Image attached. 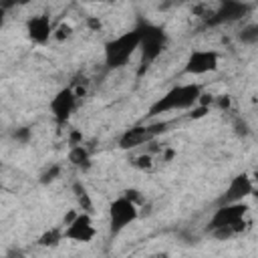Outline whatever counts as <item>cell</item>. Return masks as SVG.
Returning a JSON list of instances; mask_svg holds the SVG:
<instances>
[{
    "mask_svg": "<svg viewBox=\"0 0 258 258\" xmlns=\"http://www.w3.org/2000/svg\"><path fill=\"white\" fill-rule=\"evenodd\" d=\"M202 95H204V87L200 83L175 85L149 105L147 117L153 119V117H159L161 113H169V111H191L194 107H198Z\"/></svg>",
    "mask_w": 258,
    "mask_h": 258,
    "instance_id": "1",
    "label": "cell"
},
{
    "mask_svg": "<svg viewBox=\"0 0 258 258\" xmlns=\"http://www.w3.org/2000/svg\"><path fill=\"white\" fill-rule=\"evenodd\" d=\"M248 204H230V206H218L216 212L210 216L206 230L218 238V240H228L238 236L240 232L246 230V214H248Z\"/></svg>",
    "mask_w": 258,
    "mask_h": 258,
    "instance_id": "2",
    "label": "cell"
},
{
    "mask_svg": "<svg viewBox=\"0 0 258 258\" xmlns=\"http://www.w3.org/2000/svg\"><path fill=\"white\" fill-rule=\"evenodd\" d=\"M141 32V44H139V75H143L163 52L167 44V32L163 26L141 20L137 24Z\"/></svg>",
    "mask_w": 258,
    "mask_h": 258,
    "instance_id": "3",
    "label": "cell"
},
{
    "mask_svg": "<svg viewBox=\"0 0 258 258\" xmlns=\"http://www.w3.org/2000/svg\"><path fill=\"white\" fill-rule=\"evenodd\" d=\"M139 44H141V32L139 28H131L115 38H111L109 42H105L103 46V56H105V67L115 71L121 69L129 62V58L139 52Z\"/></svg>",
    "mask_w": 258,
    "mask_h": 258,
    "instance_id": "4",
    "label": "cell"
},
{
    "mask_svg": "<svg viewBox=\"0 0 258 258\" xmlns=\"http://www.w3.org/2000/svg\"><path fill=\"white\" fill-rule=\"evenodd\" d=\"M167 127H171V121H153V123H137V125H131L129 129H125L119 135L117 145L121 149H125V151L135 149L139 145H149L161 133H165Z\"/></svg>",
    "mask_w": 258,
    "mask_h": 258,
    "instance_id": "5",
    "label": "cell"
},
{
    "mask_svg": "<svg viewBox=\"0 0 258 258\" xmlns=\"http://www.w3.org/2000/svg\"><path fill=\"white\" fill-rule=\"evenodd\" d=\"M139 218V206L131 202L127 196H119L109 204V230L113 236L121 234L127 226H131Z\"/></svg>",
    "mask_w": 258,
    "mask_h": 258,
    "instance_id": "6",
    "label": "cell"
},
{
    "mask_svg": "<svg viewBox=\"0 0 258 258\" xmlns=\"http://www.w3.org/2000/svg\"><path fill=\"white\" fill-rule=\"evenodd\" d=\"M252 10L250 4L246 2H238V0H224L220 4L214 6L212 14L204 20L206 26H220V24H232L242 20L244 16H248Z\"/></svg>",
    "mask_w": 258,
    "mask_h": 258,
    "instance_id": "7",
    "label": "cell"
},
{
    "mask_svg": "<svg viewBox=\"0 0 258 258\" xmlns=\"http://www.w3.org/2000/svg\"><path fill=\"white\" fill-rule=\"evenodd\" d=\"M218 67H220V54H218V50H212V48H198V50H191V52L187 54L181 73H183V75L200 77V75H208V73L218 71Z\"/></svg>",
    "mask_w": 258,
    "mask_h": 258,
    "instance_id": "8",
    "label": "cell"
},
{
    "mask_svg": "<svg viewBox=\"0 0 258 258\" xmlns=\"http://www.w3.org/2000/svg\"><path fill=\"white\" fill-rule=\"evenodd\" d=\"M77 101H79V97L75 95L73 87L60 89V91L50 99L48 109H50V115H52V119H54V123H56L58 127H62V125L71 119V115H73V111H75V107H77Z\"/></svg>",
    "mask_w": 258,
    "mask_h": 258,
    "instance_id": "9",
    "label": "cell"
},
{
    "mask_svg": "<svg viewBox=\"0 0 258 258\" xmlns=\"http://www.w3.org/2000/svg\"><path fill=\"white\" fill-rule=\"evenodd\" d=\"M97 236V228L93 224V216L85 212H77L71 222L64 224V240L87 244Z\"/></svg>",
    "mask_w": 258,
    "mask_h": 258,
    "instance_id": "10",
    "label": "cell"
},
{
    "mask_svg": "<svg viewBox=\"0 0 258 258\" xmlns=\"http://www.w3.org/2000/svg\"><path fill=\"white\" fill-rule=\"evenodd\" d=\"M254 191V181L248 173H238L230 179L224 194L218 198V206H230V204H242L250 194Z\"/></svg>",
    "mask_w": 258,
    "mask_h": 258,
    "instance_id": "11",
    "label": "cell"
},
{
    "mask_svg": "<svg viewBox=\"0 0 258 258\" xmlns=\"http://www.w3.org/2000/svg\"><path fill=\"white\" fill-rule=\"evenodd\" d=\"M26 34H28V38H30L32 42H36V44L48 42V38L54 34L50 16H48V14L30 16V18L26 20Z\"/></svg>",
    "mask_w": 258,
    "mask_h": 258,
    "instance_id": "12",
    "label": "cell"
},
{
    "mask_svg": "<svg viewBox=\"0 0 258 258\" xmlns=\"http://www.w3.org/2000/svg\"><path fill=\"white\" fill-rule=\"evenodd\" d=\"M73 196H75V200H77V206H79V212H85V214H95V206H93V198H91V194L87 191V187H85V183L81 181V179H77L75 183H73Z\"/></svg>",
    "mask_w": 258,
    "mask_h": 258,
    "instance_id": "13",
    "label": "cell"
},
{
    "mask_svg": "<svg viewBox=\"0 0 258 258\" xmlns=\"http://www.w3.org/2000/svg\"><path fill=\"white\" fill-rule=\"evenodd\" d=\"M67 159H69V163H71L73 167H79V169H87V167L91 165V155H89V149H87L85 145L71 147Z\"/></svg>",
    "mask_w": 258,
    "mask_h": 258,
    "instance_id": "14",
    "label": "cell"
},
{
    "mask_svg": "<svg viewBox=\"0 0 258 258\" xmlns=\"http://www.w3.org/2000/svg\"><path fill=\"white\" fill-rule=\"evenodd\" d=\"M62 240H64V228H50V230H46V232H42V234L38 236L36 244H38L40 248H54V246H58Z\"/></svg>",
    "mask_w": 258,
    "mask_h": 258,
    "instance_id": "15",
    "label": "cell"
},
{
    "mask_svg": "<svg viewBox=\"0 0 258 258\" xmlns=\"http://www.w3.org/2000/svg\"><path fill=\"white\" fill-rule=\"evenodd\" d=\"M238 40L242 44H258V22L242 26V30L238 32Z\"/></svg>",
    "mask_w": 258,
    "mask_h": 258,
    "instance_id": "16",
    "label": "cell"
},
{
    "mask_svg": "<svg viewBox=\"0 0 258 258\" xmlns=\"http://www.w3.org/2000/svg\"><path fill=\"white\" fill-rule=\"evenodd\" d=\"M58 175H60V165L54 163V165H50L48 169H44V171L40 173V183H52Z\"/></svg>",
    "mask_w": 258,
    "mask_h": 258,
    "instance_id": "17",
    "label": "cell"
},
{
    "mask_svg": "<svg viewBox=\"0 0 258 258\" xmlns=\"http://www.w3.org/2000/svg\"><path fill=\"white\" fill-rule=\"evenodd\" d=\"M71 34H73V26L71 24H67V22H60L56 28H54V38L56 40H67V38H71Z\"/></svg>",
    "mask_w": 258,
    "mask_h": 258,
    "instance_id": "18",
    "label": "cell"
},
{
    "mask_svg": "<svg viewBox=\"0 0 258 258\" xmlns=\"http://www.w3.org/2000/svg\"><path fill=\"white\" fill-rule=\"evenodd\" d=\"M131 163H133L135 167H139V169H151V167H153V155H149V153L137 155Z\"/></svg>",
    "mask_w": 258,
    "mask_h": 258,
    "instance_id": "19",
    "label": "cell"
},
{
    "mask_svg": "<svg viewBox=\"0 0 258 258\" xmlns=\"http://www.w3.org/2000/svg\"><path fill=\"white\" fill-rule=\"evenodd\" d=\"M12 137L20 143H28L30 137H32V131H30V127H18V129L12 131Z\"/></svg>",
    "mask_w": 258,
    "mask_h": 258,
    "instance_id": "20",
    "label": "cell"
},
{
    "mask_svg": "<svg viewBox=\"0 0 258 258\" xmlns=\"http://www.w3.org/2000/svg\"><path fill=\"white\" fill-rule=\"evenodd\" d=\"M234 133H236L238 137H246V135H250V127H248V123H246L244 119H238V121L234 123Z\"/></svg>",
    "mask_w": 258,
    "mask_h": 258,
    "instance_id": "21",
    "label": "cell"
},
{
    "mask_svg": "<svg viewBox=\"0 0 258 258\" xmlns=\"http://www.w3.org/2000/svg\"><path fill=\"white\" fill-rule=\"evenodd\" d=\"M77 145H83V133L79 129H71V133H69V147H77Z\"/></svg>",
    "mask_w": 258,
    "mask_h": 258,
    "instance_id": "22",
    "label": "cell"
},
{
    "mask_svg": "<svg viewBox=\"0 0 258 258\" xmlns=\"http://www.w3.org/2000/svg\"><path fill=\"white\" fill-rule=\"evenodd\" d=\"M218 109H222V111H226V109H230V105H232V99L228 97V95H218L216 97V103H214Z\"/></svg>",
    "mask_w": 258,
    "mask_h": 258,
    "instance_id": "23",
    "label": "cell"
},
{
    "mask_svg": "<svg viewBox=\"0 0 258 258\" xmlns=\"http://www.w3.org/2000/svg\"><path fill=\"white\" fill-rule=\"evenodd\" d=\"M210 113V107H204V105H198V107H194L191 109V113L187 115L189 119H200V117H206Z\"/></svg>",
    "mask_w": 258,
    "mask_h": 258,
    "instance_id": "24",
    "label": "cell"
},
{
    "mask_svg": "<svg viewBox=\"0 0 258 258\" xmlns=\"http://www.w3.org/2000/svg\"><path fill=\"white\" fill-rule=\"evenodd\" d=\"M123 196H127V198H129L131 202H135L137 206L143 202V198H141V191H137V189H125V191H123Z\"/></svg>",
    "mask_w": 258,
    "mask_h": 258,
    "instance_id": "25",
    "label": "cell"
},
{
    "mask_svg": "<svg viewBox=\"0 0 258 258\" xmlns=\"http://www.w3.org/2000/svg\"><path fill=\"white\" fill-rule=\"evenodd\" d=\"M4 258H26V254H24V250H20V248H10Z\"/></svg>",
    "mask_w": 258,
    "mask_h": 258,
    "instance_id": "26",
    "label": "cell"
},
{
    "mask_svg": "<svg viewBox=\"0 0 258 258\" xmlns=\"http://www.w3.org/2000/svg\"><path fill=\"white\" fill-rule=\"evenodd\" d=\"M87 24H89L91 28H101V20L95 18V16H89V18H87Z\"/></svg>",
    "mask_w": 258,
    "mask_h": 258,
    "instance_id": "27",
    "label": "cell"
}]
</instances>
